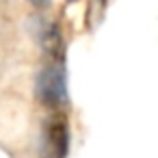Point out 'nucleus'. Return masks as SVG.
<instances>
[{"instance_id":"1","label":"nucleus","mask_w":158,"mask_h":158,"mask_svg":"<svg viewBox=\"0 0 158 158\" xmlns=\"http://www.w3.org/2000/svg\"><path fill=\"white\" fill-rule=\"evenodd\" d=\"M35 100L46 108H63L67 104V80L63 63H50L37 74Z\"/></svg>"},{"instance_id":"2","label":"nucleus","mask_w":158,"mask_h":158,"mask_svg":"<svg viewBox=\"0 0 158 158\" xmlns=\"http://www.w3.org/2000/svg\"><path fill=\"white\" fill-rule=\"evenodd\" d=\"M69 152V126L63 117H50L41 126L39 158H67Z\"/></svg>"},{"instance_id":"3","label":"nucleus","mask_w":158,"mask_h":158,"mask_svg":"<svg viewBox=\"0 0 158 158\" xmlns=\"http://www.w3.org/2000/svg\"><path fill=\"white\" fill-rule=\"evenodd\" d=\"M39 46H41L44 54L52 63H63L65 44H63V35H61V31H59L56 24H46L39 31Z\"/></svg>"},{"instance_id":"4","label":"nucleus","mask_w":158,"mask_h":158,"mask_svg":"<svg viewBox=\"0 0 158 158\" xmlns=\"http://www.w3.org/2000/svg\"><path fill=\"white\" fill-rule=\"evenodd\" d=\"M28 2H31L33 7H37V9H44V7L50 5V0H28Z\"/></svg>"}]
</instances>
